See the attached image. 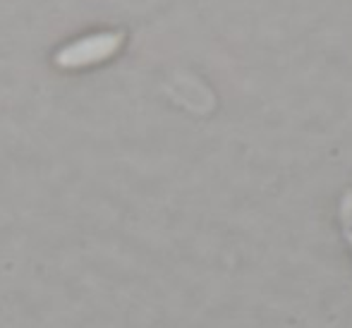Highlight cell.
<instances>
[{"label": "cell", "instance_id": "7a4b0ae2", "mask_svg": "<svg viewBox=\"0 0 352 328\" xmlns=\"http://www.w3.org/2000/svg\"><path fill=\"white\" fill-rule=\"evenodd\" d=\"M340 223H343L345 240L352 250V190H345L343 199H340Z\"/></svg>", "mask_w": 352, "mask_h": 328}, {"label": "cell", "instance_id": "6da1fadb", "mask_svg": "<svg viewBox=\"0 0 352 328\" xmlns=\"http://www.w3.org/2000/svg\"><path fill=\"white\" fill-rule=\"evenodd\" d=\"M125 43H127L125 29H101V32L82 34V36L63 43L53 53V65L67 69V72L106 65L108 61L120 56Z\"/></svg>", "mask_w": 352, "mask_h": 328}]
</instances>
